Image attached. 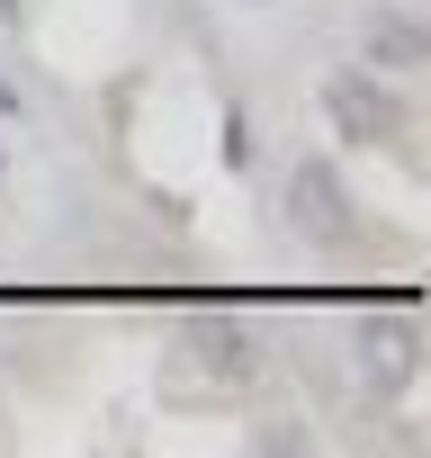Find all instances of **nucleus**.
<instances>
[{"label":"nucleus","mask_w":431,"mask_h":458,"mask_svg":"<svg viewBox=\"0 0 431 458\" xmlns=\"http://www.w3.org/2000/svg\"><path fill=\"white\" fill-rule=\"evenodd\" d=\"M198 360H207V377H225V386H252V377H261V342H252V324H234V315H207V324H198Z\"/></svg>","instance_id":"obj_4"},{"label":"nucleus","mask_w":431,"mask_h":458,"mask_svg":"<svg viewBox=\"0 0 431 458\" xmlns=\"http://www.w3.org/2000/svg\"><path fill=\"white\" fill-rule=\"evenodd\" d=\"M359 64L368 72H395V81H413L431 64V37L413 19V0H368V10H359Z\"/></svg>","instance_id":"obj_2"},{"label":"nucleus","mask_w":431,"mask_h":458,"mask_svg":"<svg viewBox=\"0 0 431 458\" xmlns=\"http://www.w3.org/2000/svg\"><path fill=\"white\" fill-rule=\"evenodd\" d=\"M243 10H270V0H243Z\"/></svg>","instance_id":"obj_6"},{"label":"nucleus","mask_w":431,"mask_h":458,"mask_svg":"<svg viewBox=\"0 0 431 458\" xmlns=\"http://www.w3.org/2000/svg\"><path fill=\"white\" fill-rule=\"evenodd\" d=\"M324 117L342 126V144H404V126H413V117H404L395 99H377L359 72H333V81H324Z\"/></svg>","instance_id":"obj_3"},{"label":"nucleus","mask_w":431,"mask_h":458,"mask_svg":"<svg viewBox=\"0 0 431 458\" xmlns=\"http://www.w3.org/2000/svg\"><path fill=\"white\" fill-rule=\"evenodd\" d=\"M28 117H37V108H28V90H19L10 72H0V126H28Z\"/></svg>","instance_id":"obj_5"},{"label":"nucleus","mask_w":431,"mask_h":458,"mask_svg":"<svg viewBox=\"0 0 431 458\" xmlns=\"http://www.w3.org/2000/svg\"><path fill=\"white\" fill-rule=\"evenodd\" d=\"M288 225H297L306 243H324V252L359 243L351 180H342V162H333V153H297V162H288Z\"/></svg>","instance_id":"obj_1"}]
</instances>
